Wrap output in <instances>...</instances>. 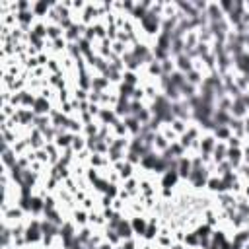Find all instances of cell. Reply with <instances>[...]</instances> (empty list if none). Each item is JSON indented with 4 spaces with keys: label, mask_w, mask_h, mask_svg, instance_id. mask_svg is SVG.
<instances>
[{
    "label": "cell",
    "mask_w": 249,
    "mask_h": 249,
    "mask_svg": "<svg viewBox=\"0 0 249 249\" xmlns=\"http://www.w3.org/2000/svg\"><path fill=\"white\" fill-rule=\"evenodd\" d=\"M128 218H130V226H132L134 237L142 239L146 235V230H148V224H150V216L138 214V216H128Z\"/></svg>",
    "instance_id": "cell-1"
},
{
    "label": "cell",
    "mask_w": 249,
    "mask_h": 249,
    "mask_svg": "<svg viewBox=\"0 0 249 249\" xmlns=\"http://www.w3.org/2000/svg\"><path fill=\"white\" fill-rule=\"evenodd\" d=\"M70 220H72V224H74L76 228L89 226V212H88L86 208H82V206H76V208H72V212H70Z\"/></svg>",
    "instance_id": "cell-2"
},
{
    "label": "cell",
    "mask_w": 249,
    "mask_h": 249,
    "mask_svg": "<svg viewBox=\"0 0 249 249\" xmlns=\"http://www.w3.org/2000/svg\"><path fill=\"white\" fill-rule=\"evenodd\" d=\"M173 60H175V68L179 72H183V74H189L191 70H195V60L187 53H181V54L173 56Z\"/></svg>",
    "instance_id": "cell-3"
},
{
    "label": "cell",
    "mask_w": 249,
    "mask_h": 249,
    "mask_svg": "<svg viewBox=\"0 0 249 249\" xmlns=\"http://www.w3.org/2000/svg\"><path fill=\"white\" fill-rule=\"evenodd\" d=\"M53 6H54V2H45V0L31 2V12L35 14L37 19H47V16H49V12H51Z\"/></svg>",
    "instance_id": "cell-4"
},
{
    "label": "cell",
    "mask_w": 249,
    "mask_h": 249,
    "mask_svg": "<svg viewBox=\"0 0 249 249\" xmlns=\"http://www.w3.org/2000/svg\"><path fill=\"white\" fill-rule=\"evenodd\" d=\"M53 109H54V107L51 105V101H49L47 97L37 95V101H35V105H33V113H35L37 117H41V115H51Z\"/></svg>",
    "instance_id": "cell-5"
},
{
    "label": "cell",
    "mask_w": 249,
    "mask_h": 249,
    "mask_svg": "<svg viewBox=\"0 0 249 249\" xmlns=\"http://www.w3.org/2000/svg\"><path fill=\"white\" fill-rule=\"evenodd\" d=\"M226 158H228V144L226 142H218L214 152H212V163L218 165V163L226 161Z\"/></svg>",
    "instance_id": "cell-6"
},
{
    "label": "cell",
    "mask_w": 249,
    "mask_h": 249,
    "mask_svg": "<svg viewBox=\"0 0 249 249\" xmlns=\"http://www.w3.org/2000/svg\"><path fill=\"white\" fill-rule=\"evenodd\" d=\"M70 150L74 152V156H76V154H80V152H84V150H88V138H86L82 132H80V134H74Z\"/></svg>",
    "instance_id": "cell-7"
},
{
    "label": "cell",
    "mask_w": 249,
    "mask_h": 249,
    "mask_svg": "<svg viewBox=\"0 0 249 249\" xmlns=\"http://www.w3.org/2000/svg\"><path fill=\"white\" fill-rule=\"evenodd\" d=\"M64 37V29L58 23H47V41H56Z\"/></svg>",
    "instance_id": "cell-8"
},
{
    "label": "cell",
    "mask_w": 249,
    "mask_h": 249,
    "mask_svg": "<svg viewBox=\"0 0 249 249\" xmlns=\"http://www.w3.org/2000/svg\"><path fill=\"white\" fill-rule=\"evenodd\" d=\"M189 124H191V123H189V121H183V119H173V121L169 123V126H171V128H173V130H175V132H177L179 136L187 132Z\"/></svg>",
    "instance_id": "cell-9"
},
{
    "label": "cell",
    "mask_w": 249,
    "mask_h": 249,
    "mask_svg": "<svg viewBox=\"0 0 249 249\" xmlns=\"http://www.w3.org/2000/svg\"><path fill=\"white\" fill-rule=\"evenodd\" d=\"M241 195H243V196H245V198L249 200V183H247V181L243 183V189H241Z\"/></svg>",
    "instance_id": "cell-10"
},
{
    "label": "cell",
    "mask_w": 249,
    "mask_h": 249,
    "mask_svg": "<svg viewBox=\"0 0 249 249\" xmlns=\"http://www.w3.org/2000/svg\"><path fill=\"white\" fill-rule=\"evenodd\" d=\"M243 128H245V136L249 138V117H247V119H243Z\"/></svg>",
    "instance_id": "cell-11"
},
{
    "label": "cell",
    "mask_w": 249,
    "mask_h": 249,
    "mask_svg": "<svg viewBox=\"0 0 249 249\" xmlns=\"http://www.w3.org/2000/svg\"><path fill=\"white\" fill-rule=\"evenodd\" d=\"M241 249H249V241H247V243H245V245H243Z\"/></svg>",
    "instance_id": "cell-12"
},
{
    "label": "cell",
    "mask_w": 249,
    "mask_h": 249,
    "mask_svg": "<svg viewBox=\"0 0 249 249\" xmlns=\"http://www.w3.org/2000/svg\"><path fill=\"white\" fill-rule=\"evenodd\" d=\"M2 249H18V247H14V245H12V247H2Z\"/></svg>",
    "instance_id": "cell-13"
},
{
    "label": "cell",
    "mask_w": 249,
    "mask_h": 249,
    "mask_svg": "<svg viewBox=\"0 0 249 249\" xmlns=\"http://www.w3.org/2000/svg\"><path fill=\"white\" fill-rule=\"evenodd\" d=\"M247 142H249V138H247Z\"/></svg>",
    "instance_id": "cell-14"
}]
</instances>
